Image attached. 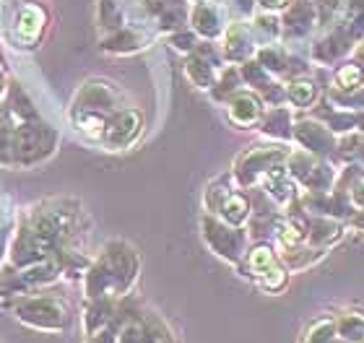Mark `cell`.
I'll use <instances>...</instances> for the list:
<instances>
[{"mask_svg":"<svg viewBox=\"0 0 364 343\" xmlns=\"http://www.w3.org/2000/svg\"><path fill=\"white\" fill-rule=\"evenodd\" d=\"M362 68L359 65H343L341 70H338V76H336V84L341 86V89H357V86H362Z\"/></svg>","mask_w":364,"mask_h":343,"instance_id":"obj_4","label":"cell"},{"mask_svg":"<svg viewBox=\"0 0 364 343\" xmlns=\"http://www.w3.org/2000/svg\"><path fill=\"white\" fill-rule=\"evenodd\" d=\"M235 120H240V122H252L255 117H258V112H260V107H258V102L255 99H250V97H242V99H237L235 102Z\"/></svg>","mask_w":364,"mask_h":343,"instance_id":"obj_3","label":"cell"},{"mask_svg":"<svg viewBox=\"0 0 364 343\" xmlns=\"http://www.w3.org/2000/svg\"><path fill=\"white\" fill-rule=\"evenodd\" d=\"M289 0H260V6H266V8H281V6H287Z\"/></svg>","mask_w":364,"mask_h":343,"instance_id":"obj_7","label":"cell"},{"mask_svg":"<svg viewBox=\"0 0 364 343\" xmlns=\"http://www.w3.org/2000/svg\"><path fill=\"white\" fill-rule=\"evenodd\" d=\"M315 84L312 81H294V84L289 86V99L294 102V104H299V107H307V104H312L315 102Z\"/></svg>","mask_w":364,"mask_h":343,"instance_id":"obj_2","label":"cell"},{"mask_svg":"<svg viewBox=\"0 0 364 343\" xmlns=\"http://www.w3.org/2000/svg\"><path fill=\"white\" fill-rule=\"evenodd\" d=\"M250 266H252V271H258L260 283H263L266 289H271V291L281 289V286L287 283V276H284V271L276 266V260H273V255H271L268 247H258V250H252Z\"/></svg>","mask_w":364,"mask_h":343,"instance_id":"obj_1","label":"cell"},{"mask_svg":"<svg viewBox=\"0 0 364 343\" xmlns=\"http://www.w3.org/2000/svg\"><path fill=\"white\" fill-rule=\"evenodd\" d=\"M245 208H247V206H245L242 198H232L227 203V216L232 219V222H240V219L245 216Z\"/></svg>","mask_w":364,"mask_h":343,"instance_id":"obj_5","label":"cell"},{"mask_svg":"<svg viewBox=\"0 0 364 343\" xmlns=\"http://www.w3.org/2000/svg\"><path fill=\"white\" fill-rule=\"evenodd\" d=\"M351 198H354V203H357L359 208H364V177H359L357 183H354V187H351Z\"/></svg>","mask_w":364,"mask_h":343,"instance_id":"obj_6","label":"cell"}]
</instances>
